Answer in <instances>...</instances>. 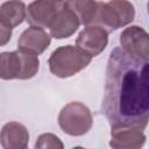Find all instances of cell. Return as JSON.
I'll return each mask as SVG.
<instances>
[{"label": "cell", "mask_w": 149, "mask_h": 149, "mask_svg": "<svg viewBox=\"0 0 149 149\" xmlns=\"http://www.w3.org/2000/svg\"><path fill=\"white\" fill-rule=\"evenodd\" d=\"M80 22L76 13L63 1L62 8L56 14L55 19L49 26L50 36L56 40H63L72 36L79 28Z\"/></svg>", "instance_id": "30bf717a"}, {"label": "cell", "mask_w": 149, "mask_h": 149, "mask_svg": "<svg viewBox=\"0 0 149 149\" xmlns=\"http://www.w3.org/2000/svg\"><path fill=\"white\" fill-rule=\"evenodd\" d=\"M140 127H111L109 147L112 149H142L147 136Z\"/></svg>", "instance_id": "9c48e42d"}, {"label": "cell", "mask_w": 149, "mask_h": 149, "mask_svg": "<svg viewBox=\"0 0 149 149\" xmlns=\"http://www.w3.org/2000/svg\"><path fill=\"white\" fill-rule=\"evenodd\" d=\"M101 108L111 127L146 129L149 118L148 62L114 48L108 57Z\"/></svg>", "instance_id": "6da1fadb"}, {"label": "cell", "mask_w": 149, "mask_h": 149, "mask_svg": "<svg viewBox=\"0 0 149 149\" xmlns=\"http://www.w3.org/2000/svg\"><path fill=\"white\" fill-rule=\"evenodd\" d=\"M120 44L129 56L142 62L149 61V35L144 28L140 26L125 28L120 34Z\"/></svg>", "instance_id": "8992f818"}, {"label": "cell", "mask_w": 149, "mask_h": 149, "mask_svg": "<svg viewBox=\"0 0 149 149\" xmlns=\"http://www.w3.org/2000/svg\"><path fill=\"white\" fill-rule=\"evenodd\" d=\"M40 69V59L35 55L21 50L0 52V78L10 79H30L35 77Z\"/></svg>", "instance_id": "3957f363"}, {"label": "cell", "mask_w": 149, "mask_h": 149, "mask_svg": "<svg viewBox=\"0 0 149 149\" xmlns=\"http://www.w3.org/2000/svg\"><path fill=\"white\" fill-rule=\"evenodd\" d=\"M12 28H9L7 24H5L0 20V47L6 45L10 38H12Z\"/></svg>", "instance_id": "2e32d148"}, {"label": "cell", "mask_w": 149, "mask_h": 149, "mask_svg": "<svg viewBox=\"0 0 149 149\" xmlns=\"http://www.w3.org/2000/svg\"><path fill=\"white\" fill-rule=\"evenodd\" d=\"M61 129L71 136L85 135L93 125V116L90 108L79 101L66 104L58 114Z\"/></svg>", "instance_id": "5b68a950"}, {"label": "cell", "mask_w": 149, "mask_h": 149, "mask_svg": "<svg viewBox=\"0 0 149 149\" xmlns=\"http://www.w3.org/2000/svg\"><path fill=\"white\" fill-rule=\"evenodd\" d=\"M28 142L29 132L20 122H7L0 130V144L3 149H26Z\"/></svg>", "instance_id": "7c38bea8"}, {"label": "cell", "mask_w": 149, "mask_h": 149, "mask_svg": "<svg viewBox=\"0 0 149 149\" xmlns=\"http://www.w3.org/2000/svg\"><path fill=\"white\" fill-rule=\"evenodd\" d=\"M26 149H28V148H26Z\"/></svg>", "instance_id": "ac0fdd59"}, {"label": "cell", "mask_w": 149, "mask_h": 149, "mask_svg": "<svg viewBox=\"0 0 149 149\" xmlns=\"http://www.w3.org/2000/svg\"><path fill=\"white\" fill-rule=\"evenodd\" d=\"M66 5L76 13L81 24L86 27L94 24L97 9H98V1L72 0V1H66Z\"/></svg>", "instance_id": "5bb4252c"}, {"label": "cell", "mask_w": 149, "mask_h": 149, "mask_svg": "<svg viewBox=\"0 0 149 149\" xmlns=\"http://www.w3.org/2000/svg\"><path fill=\"white\" fill-rule=\"evenodd\" d=\"M34 149H64V144L57 135L43 133L37 137Z\"/></svg>", "instance_id": "9a60e30c"}, {"label": "cell", "mask_w": 149, "mask_h": 149, "mask_svg": "<svg viewBox=\"0 0 149 149\" xmlns=\"http://www.w3.org/2000/svg\"><path fill=\"white\" fill-rule=\"evenodd\" d=\"M92 58L77 47L68 44L55 49L48 61L50 72L58 78H69L84 70Z\"/></svg>", "instance_id": "7a4b0ae2"}, {"label": "cell", "mask_w": 149, "mask_h": 149, "mask_svg": "<svg viewBox=\"0 0 149 149\" xmlns=\"http://www.w3.org/2000/svg\"><path fill=\"white\" fill-rule=\"evenodd\" d=\"M134 17L135 8L129 1H98V9L93 26H98L109 33L129 24Z\"/></svg>", "instance_id": "277c9868"}, {"label": "cell", "mask_w": 149, "mask_h": 149, "mask_svg": "<svg viewBox=\"0 0 149 149\" xmlns=\"http://www.w3.org/2000/svg\"><path fill=\"white\" fill-rule=\"evenodd\" d=\"M63 1L55 0H36L26 8V20L31 27L49 28L58 10L62 8Z\"/></svg>", "instance_id": "52a82bcc"}, {"label": "cell", "mask_w": 149, "mask_h": 149, "mask_svg": "<svg viewBox=\"0 0 149 149\" xmlns=\"http://www.w3.org/2000/svg\"><path fill=\"white\" fill-rule=\"evenodd\" d=\"M26 8L22 1H6L0 5V20L13 29L26 20Z\"/></svg>", "instance_id": "4fadbf2b"}, {"label": "cell", "mask_w": 149, "mask_h": 149, "mask_svg": "<svg viewBox=\"0 0 149 149\" xmlns=\"http://www.w3.org/2000/svg\"><path fill=\"white\" fill-rule=\"evenodd\" d=\"M50 43L51 36L43 28L30 26L20 35L17 41V48L23 52L37 56L44 52Z\"/></svg>", "instance_id": "8fae6325"}, {"label": "cell", "mask_w": 149, "mask_h": 149, "mask_svg": "<svg viewBox=\"0 0 149 149\" xmlns=\"http://www.w3.org/2000/svg\"><path fill=\"white\" fill-rule=\"evenodd\" d=\"M72 149H87V148H83V147H73Z\"/></svg>", "instance_id": "e0dca14e"}, {"label": "cell", "mask_w": 149, "mask_h": 149, "mask_svg": "<svg viewBox=\"0 0 149 149\" xmlns=\"http://www.w3.org/2000/svg\"><path fill=\"white\" fill-rule=\"evenodd\" d=\"M108 44V33L98 26L85 27L76 40V47L87 56L100 55Z\"/></svg>", "instance_id": "ba28073f"}]
</instances>
